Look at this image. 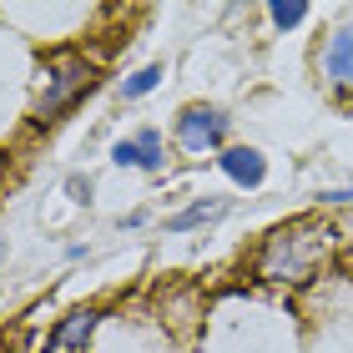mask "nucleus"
<instances>
[{
    "label": "nucleus",
    "mask_w": 353,
    "mask_h": 353,
    "mask_svg": "<svg viewBox=\"0 0 353 353\" xmlns=\"http://www.w3.org/2000/svg\"><path fill=\"white\" fill-rule=\"evenodd\" d=\"M333 248H339L333 222H323L318 212L293 217V222H283V228H272L263 237L258 278L272 283V288H303V283L318 278V268H323V258H333Z\"/></svg>",
    "instance_id": "nucleus-1"
},
{
    "label": "nucleus",
    "mask_w": 353,
    "mask_h": 353,
    "mask_svg": "<svg viewBox=\"0 0 353 353\" xmlns=\"http://www.w3.org/2000/svg\"><path fill=\"white\" fill-rule=\"evenodd\" d=\"M91 86H96V66H91L86 56H61V61H51V66H46V81H41V96H36L30 121H36V126L61 121Z\"/></svg>",
    "instance_id": "nucleus-2"
},
{
    "label": "nucleus",
    "mask_w": 353,
    "mask_h": 353,
    "mask_svg": "<svg viewBox=\"0 0 353 353\" xmlns=\"http://www.w3.org/2000/svg\"><path fill=\"white\" fill-rule=\"evenodd\" d=\"M228 132H232V117H228L222 106H207V101L182 106V111H176V121H172V141H176L187 157L222 152V147H228Z\"/></svg>",
    "instance_id": "nucleus-3"
},
{
    "label": "nucleus",
    "mask_w": 353,
    "mask_h": 353,
    "mask_svg": "<svg viewBox=\"0 0 353 353\" xmlns=\"http://www.w3.org/2000/svg\"><path fill=\"white\" fill-rule=\"evenodd\" d=\"M111 162L117 167H132V172H162L167 167V141L157 126H141V132L121 137L117 147H111Z\"/></svg>",
    "instance_id": "nucleus-4"
},
{
    "label": "nucleus",
    "mask_w": 353,
    "mask_h": 353,
    "mask_svg": "<svg viewBox=\"0 0 353 353\" xmlns=\"http://www.w3.org/2000/svg\"><path fill=\"white\" fill-rule=\"evenodd\" d=\"M318 71L333 91H353V21L328 30L323 51H318Z\"/></svg>",
    "instance_id": "nucleus-5"
},
{
    "label": "nucleus",
    "mask_w": 353,
    "mask_h": 353,
    "mask_svg": "<svg viewBox=\"0 0 353 353\" xmlns=\"http://www.w3.org/2000/svg\"><path fill=\"white\" fill-rule=\"evenodd\" d=\"M217 172L228 176L232 187H263L268 157H263L258 147H222V152H217Z\"/></svg>",
    "instance_id": "nucleus-6"
},
{
    "label": "nucleus",
    "mask_w": 353,
    "mask_h": 353,
    "mask_svg": "<svg viewBox=\"0 0 353 353\" xmlns=\"http://www.w3.org/2000/svg\"><path fill=\"white\" fill-rule=\"evenodd\" d=\"M101 308H76V313H66L56 323V333H51V348H61V353H86V343L96 339V328H101Z\"/></svg>",
    "instance_id": "nucleus-7"
},
{
    "label": "nucleus",
    "mask_w": 353,
    "mask_h": 353,
    "mask_svg": "<svg viewBox=\"0 0 353 353\" xmlns=\"http://www.w3.org/2000/svg\"><path fill=\"white\" fill-rule=\"evenodd\" d=\"M228 197H197V202H187L182 212H172L167 217V232H192V228H207V222H217V217H228Z\"/></svg>",
    "instance_id": "nucleus-8"
},
{
    "label": "nucleus",
    "mask_w": 353,
    "mask_h": 353,
    "mask_svg": "<svg viewBox=\"0 0 353 353\" xmlns=\"http://www.w3.org/2000/svg\"><path fill=\"white\" fill-rule=\"evenodd\" d=\"M162 66H141V71H132V76H121V96L126 101H141V96H152L157 86H162Z\"/></svg>",
    "instance_id": "nucleus-9"
},
{
    "label": "nucleus",
    "mask_w": 353,
    "mask_h": 353,
    "mask_svg": "<svg viewBox=\"0 0 353 353\" xmlns=\"http://www.w3.org/2000/svg\"><path fill=\"white\" fill-rule=\"evenodd\" d=\"M268 21L278 26V30H293V26L308 21V6H303V0H272V6H268Z\"/></svg>",
    "instance_id": "nucleus-10"
},
{
    "label": "nucleus",
    "mask_w": 353,
    "mask_h": 353,
    "mask_svg": "<svg viewBox=\"0 0 353 353\" xmlns=\"http://www.w3.org/2000/svg\"><path fill=\"white\" fill-rule=\"evenodd\" d=\"M323 207H353V182L348 187H328L323 192Z\"/></svg>",
    "instance_id": "nucleus-11"
},
{
    "label": "nucleus",
    "mask_w": 353,
    "mask_h": 353,
    "mask_svg": "<svg viewBox=\"0 0 353 353\" xmlns=\"http://www.w3.org/2000/svg\"><path fill=\"white\" fill-rule=\"evenodd\" d=\"M66 192L71 202H91V176H66Z\"/></svg>",
    "instance_id": "nucleus-12"
},
{
    "label": "nucleus",
    "mask_w": 353,
    "mask_h": 353,
    "mask_svg": "<svg viewBox=\"0 0 353 353\" xmlns=\"http://www.w3.org/2000/svg\"><path fill=\"white\" fill-rule=\"evenodd\" d=\"M6 167H10V157H6V152H0V176H6Z\"/></svg>",
    "instance_id": "nucleus-13"
}]
</instances>
